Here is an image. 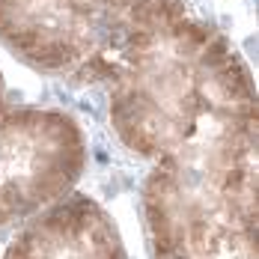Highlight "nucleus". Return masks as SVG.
I'll return each mask as SVG.
<instances>
[{
	"instance_id": "obj_2",
	"label": "nucleus",
	"mask_w": 259,
	"mask_h": 259,
	"mask_svg": "<svg viewBox=\"0 0 259 259\" xmlns=\"http://www.w3.org/2000/svg\"><path fill=\"white\" fill-rule=\"evenodd\" d=\"M83 161V134L66 113L15 107L0 83V227L66 197Z\"/></svg>"
},
{
	"instance_id": "obj_1",
	"label": "nucleus",
	"mask_w": 259,
	"mask_h": 259,
	"mask_svg": "<svg viewBox=\"0 0 259 259\" xmlns=\"http://www.w3.org/2000/svg\"><path fill=\"white\" fill-rule=\"evenodd\" d=\"M143 214L152 259H256V122L158 158Z\"/></svg>"
},
{
	"instance_id": "obj_3",
	"label": "nucleus",
	"mask_w": 259,
	"mask_h": 259,
	"mask_svg": "<svg viewBox=\"0 0 259 259\" xmlns=\"http://www.w3.org/2000/svg\"><path fill=\"white\" fill-rule=\"evenodd\" d=\"M3 259H128V253L107 211L75 194L39 211Z\"/></svg>"
}]
</instances>
